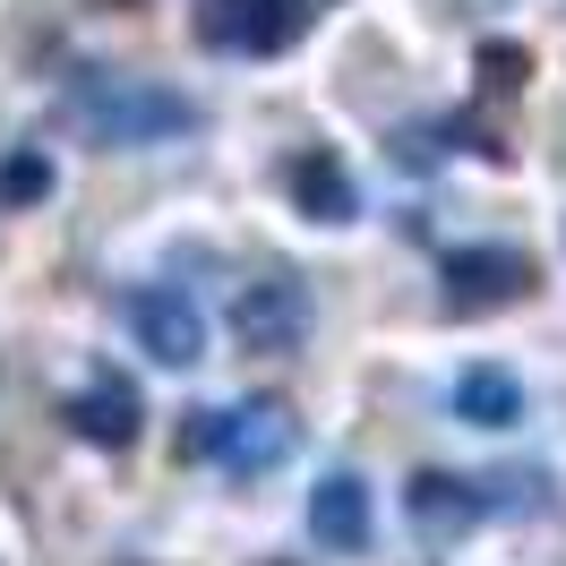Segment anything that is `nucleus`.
Returning <instances> with one entry per match:
<instances>
[{
  "mask_svg": "<svg viewBox=\"0 0 566 566\" xmlns=\"http://www.w3.org/2000/svg\"><path fill=\"white\" fill-rule=\"evenodd\" d=\"M77 112H86L112 146H120V138H180V129H198V112L180 104V95H104V86H86Z\"/></svg>",
  "mask_w": 566,
  "mask_h": 566,
  "instance_id": "7ed1b4c3",
  "label": "nucleus"
},
{
  "mask_svg": "<svg viewBox=\"0 0 566 566\" xmlns=\"http://www.w3.org/2000/svg\"><path fill=\"white\" fill-rule=\"evenodd\" d=\"M463 515H472L463 481H447V472H421V481H412V524L421 532H455Z\"/></svg>",
  "mask_w": 566,
  "mask_h": 566,
  "instance_id": "9d476101",
  "label": "nucleus"
},
{
  "mask_svg": "<svg viewBox=\"0 0 566 566\" xmlns=\"http://www.w3.org/2000/svg\"><path fill=\"white\" fill-rule=\"evenodd\" d=\"M43 189H52V164H43L35 146H27V155H9V164H0V207H35Z\"/></svg>",
  "mask_w": 566,
  "mask_h": 566,
  "instance_id": "9b49d317",
  "label": "nucleus"
},
{
  "mask_svg": "<svg viewBox=\"0 0 566 566\" xmlns=\"http://www.w3.org/2000/svg\"><path fill=\"white\" fill-rule=\"evenodd\" d=\"M524 70H532L524 43H481V77H490L497 95H515V86H524Z\"/></svg>",
  "mask_w": 566,
  "mask_h": 566,
  "instance_id": "f8f14e48",
  "label": "nucleus"
},
{
  "mask_svg": "<svg viewBox=\"0 0 566 566\" xmlns=\"http://www.w3.org/2000/svg\"><path fill=\"white\" fill-rule=\"evenodd\" d=\"M532 292V258L524 249H455L447 258V301L455 310H497Z\"/></svg>",
  "mask_w": 566,
  "mask_h": 566,
  "instance_id": "f03ea898",
  "label": "nucleus"
},
{
  "mask_svg": "<svg viewBox=\"0 0 566 566\" xmlns=\"http://www.w3.org/2000/svg\"><path fill=\"white\" fill-rule=\"evenodd\" d=\"M310 532H318L326 549H360L369 541V490H360L353 472H326L318 490H310Z\"/></svg>",
  "mask_w": 566,
  "mask_h": 566,
  "instance_id": "0eeeda50",
  "label": "nucleus"
},
{
  "mask_svg": "<svg viewBox=\"0 0 566 566\" xmlns=\"http://www.w3.org/2000/svg\"><path fill=\"white\" fill-rule=\"evenodd\" d=\"M232 326H241V344H258V353H292L310 335V292L301 283H249L241 301H232Z\"/></svg>",
  "mask_w": 566,
  "mask_h": 566,
  "instance_id": "39448f33",
  "label": "nucleus"
},
{
  "mask_svg": "<svg viewBox=\"0 0 566 566\" xmlns=\"http://www.w3.org/2000/svg\"><path fill=\"white\" fill-rule=\"evenodd\" d=\"M283 189L318 214V223H344V214H353V189H344V172H335V155H326V146L292 155V164H283Z\"/></svg>",
  "mask_w": 566,
  "mask_h": 566,
  "instance_id": "1a4fd4ad",
  "label": "nucleus"
},
{
  "mask_svg": "<svg viewBox=\"0 0 566 566\" xmlns=\"http://www.w3.org/2000/svg\"><path fill=\"white\" fill-rule=\"evenodd\" d=\"M310 27V0H207L198 43L207 52H283Z\"/></svg>",
  "mask_w": 566,
  "mask_h": 566,
  "instance_id": "f257e3e1",
  "label": "nucleus"
},
{
  "mask_svg": "<svg viewBox=\"0 0 566 566\" xmlns=\"http://www.w3.org/2000/svg\"><path fill=\"white\" fill-rule=\"evenodd\" d=\"M70 429L95 438V447H129V438H138V395H129V378H120V369H95L86 395L70 403Z\"/></svg>",
  "mask_w": 566,
  "mask_h": 566,
  "instance_id": "423d86ee",
  "label": "nucleus"
},
{
  "mask_svg": "<svg viewBox=\"0 0 566 566\" xmlns=\"http://www.w3.org/2000/svg\"><path fill=\"white\" fill-rule=\"evenodd\" d=\"M275 566H283V558H275Z\"/></svg>",
  "mask_w": 566,
  "mask_h": 566,
  "instance_id": "ddd939ff",
  "label": "nucleus"
},
{
  "mask_svg": "<svg viewBox=\"0 0 566 566\" xmlns=\"http://www.w3.org/2000/svg\"><path fill=\"white\" fill-rule=\"evenodd\" d=\"M455 412H463V421H481V429L524 421V378L481 360V369H463V378H455Z\"/></svg>",
  "mask_w": 566,
  "mask_h": 566,
  "instance_id": "6e6552de",
  "label": "nucleus"
},
{
  "mask_svg": "<svg viewBox=\"0 0 566 566\" xmlns=\"http://www.w3.org/2000/svg\"><path fill=\"white\" fill-rule=\"evenodd\" d=\"M129 326H138V344L155 360H172V369H189V360L207 353V318L189 310V292H172V283H155V292H138L129 301Z\"/></svg>",
  "mask_w": 566,
  "mask_h": 566,
  "instance_id": "20e7f679",
  "label": "nucleus"
}]
</instances>
